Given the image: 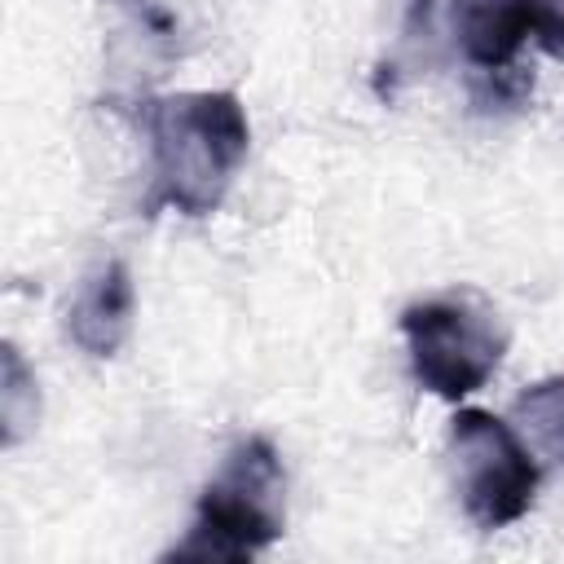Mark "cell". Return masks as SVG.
Masks as SVG:
<instances>
[{
  "instance_id": "obj_1",
  "label": "cell",
  "mask_w": 564,
  "mask_h": 564,
  "mask_svg": "<svg viewBox=\"0 0 564 564\" xmlns=\"http://www.w3.org/2000/svg\"><path fill=\"white\" fill-rule=\"evenodd\" d=\"M150 132V194L145 212L172 207L207 216L220 207L234 172L247 159L251 123L234 93H172L145 106Z\"/></svg>"
},
{
  "instance_id": "obj_2",
  "label": "cell",
  "mask_w": 564,
  "mask_h": 564,
  "mask_svg": "<svg viewBox=\"0 0 564 564\" xmlns=\"http://www.w3.org/2000/svg\"><path fill=\"white\" fill-rule=\"evenodd\" d=\"M282 463L264 436L229 449L220 476L203 489L189 533L163 560H251L282 538Z\"/></svg>"
},
{
  "instance_id": "obj_3",
  "label": "cell",
  "mask_w": 564,
  "mask_h": 564,
  "mask_svg": "<svg viewBox=\"0 0 564 564\" xmlns=\"http://www.w3.org/2000/svg\"><path fill=\"white\" fill-rule=\"evenodd\" d=\"M401 335L414 379L445 401H463L485 388L507 352V330L494 304H485L476 291H449L410 304L401 313Z\"/></svg>"
},
{
  "instance_id": "obj_4",
  "label": "cell",
  "mask_w": 564,
  "mask_h": 564,
  "mask_svg": "<svg viewBox=\"0 0 564 564\" xmlns=\"http://www.w3.org/2000/svg\"><path fill=\"white\" fill-rule=\"evenodd\" d=\"M449 458L463 511L476 529L494 533L516 524L538 494V458L511 423L489 410H458L449 419Z\"/></svg>"
},
{
  "instance_id": "obj_5",
  "label": "cell",
  "mask_w": 564,
  "mask_h": 564,
  "mask_svg": "<svg viewBox=\"0 0 564 564\" xmlns=\"http://www.w3.org/2000/svg\"><path fill=\"white\" fill-rule=\"evenodd\" d=\"M132 308H137V291H132L128 264L101 260L79 282V291L66 308V335L88 357H115L132 330Z\"/></svg>"
},
{
  "instance_id": "obj_6",
  "label": "cell",
  "mask_w": 564,
  "mask_h": 564,
  "mask_svg": "<svg viewBox=\"0 0 564 564\" xmlns=\"http://www.w3.org/2000/svg\"><path fill=\"white\" fill-rule=\"evenodd\" d=\"M546 0H454V40L480 70H502L533 35Z\"/></svg>"
},
{
  "instance_id": "obj_7",
  "label": "cell",
  "mask_w": 564,
  "mask_h": 564,
  "mask_svg": "<svg viewBox=\"0 0 564 564\" xmlns=\"http://www.w3.org/2000/svg\"><path fill=\"white\" fill-rule=\"evenodd\" d=\"M511 427L542 463H564V375L529 383L511 401Z\"/></svg>"
},
{
  "instance_id": "obj_8",
  "label": "cell",
  "mask_w": 564,
  "mask_h": 564,
  "mask_svg": "<svg viewBox=\"0 0 564 564\" xmlns=\"http://www.w3.org/2000/svg\"><path fill=\"white\" fill-rule=\"evenodd\" d=\"M22 397L40 401V397H35V379L26 375L18 348L4 344V397H0V410H4V441H9V445H13V441L22 436V427H26V414H22V405H18Z\"/></svg>"
},
{
  "instance_id": "obj_9",
  "label": "cell",
  "mask_w": 564,
  "mask_h": 564,
  "mask_svg": "<svg viewBox=\"0 0 564 564\" xmlns=\"http://www.w3.org/2000/svg\"><path fill=\"white\" fill-rule=\"evenodd\" d=\"M533 40L564 62V0H546L542 13H538V26H533Z\"/></svg>"
}]
</instances>
